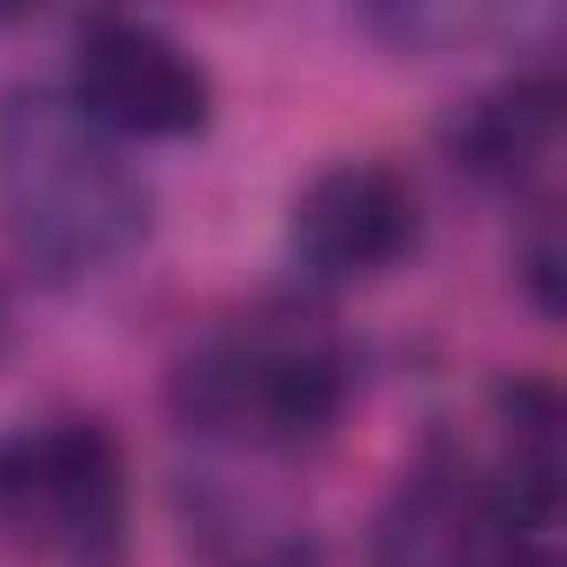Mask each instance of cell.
<instances>
[{
    "label": "cell",
    "instance_id": "1",
    "mask_svg": "<svg viewBox=\"0 0 567 567\" xmlns=\"http://www.w3.org/2000/svg\"><path fill=\"white\" fill-rule=\"evenodd\" d=\"M0 214L41 280H94L154 234V187L68 87L0 94Z\"/></svg>",
    "mask_w": 567,
    "mask_h": 567
},
{
    "label": "cell",
    "instance_id": "2",
    "mask_svg": "<svg viewBox=\"0 0 567 567\" xmlns=\"http://www.w3.org/2000/svg\"><path fill=\"white\" fill-rule=\"evenodd\" d=\"M354 381V348L328 315L301 301H267L214 328L174 368V414L200 441H227L247 454H301L341 427Z\"/></svg>",
    "mask_w": 567,
    "mask_h": 567
},
{
    "label": "cell",
    "instance_id": "3",
    "mask_svg": "<svg viewBox=\"0 0 567 567\" xmlns=\"http://www.w3.org/2000/svg\"><path fill=\"white\" fill-rule=\"evenodd\" d=\"M0 534L34 560L107 567L127 540V454L114 427L54 414L0 434Z\"/></svg>",
    "mask_w": 567,
    "mask_h": 567
},
{
    "label": "cell",
    "instance_id": "4",
    "mask_svg": "<svg viewBox=\"0 0 567 567\" xmlns=\"http://www.w3.org/2000/svg\"><path fill=\"white\" fill-rule=\"evenodd\" d=\"M68 101L114 141H194L214 121V74L167 28L94 14L74 34Z\"/></svg>",
    "mask_w": 567,
    "mask_h": 567
},
{
    "label": "cell",
    "instance_id": "5",
    "mask_svg": "<svg viewBox=\"0 0 567 567\" xmlns=\"http://www.w3.org/2000/svg\"><path fill=\"white\" fill-rule=\"evenodd\" d=\"M534 554H554V540L527 534L494 474L447 447L401 474L368 540L374 567H520Z\"/></svg>",
    "mask_w": 567,
    "mask_h": 567
},
{
    "label": "cell",
    "instance_id": "6",
    "mask_svg": "<svg viewBox=\"0 0 567 567\" xmlns=\"http://www.w3.org/2000/svg\"><path fill=\"white\" fill-rule=\"evenodd\" d=\"M421 247V187L408 167L361 154L328 161L288 207V254L315 288H368Z\"/></svg>",
    "mask_w": 567,
    "mask_h": 567
},
{
    "label": "cell",
    "instance_id": "7",
    "mask_svg": "<svg viewBox=\"0 0 567 567\" xmlns=\"http://www.w3.org/2000/svg\"><path fill=\"white\" fill-rule=\"evenodd\" d=\"M441 147L467 181L520 194L560 147V87H554V74H520V81H501V87L461 101L441 121Z\"/></svg>",
    "mask_w": 567,
    "mask_h": 567
},
{
    "label": "cell",
    "instance_id": "8",
    "mask_svg": "<svg viewBox=\"0 0 567 567\" xmlns=\"http://www.w3.org/2000/svg\"><path fill=\"white\" fill-rule=\"evenodd\" d=\"M520 288H527V301H534L547 321L560 315V240H554V220H540L534 240L520 247Z\"/></svg>",
    "mask_w": 567,
    "mask_h": 567
},
{
    "label": "cell",
    "instance_id": "9",
    "mask_svg": "<svg viewBox=\"0 0 567 567\" xmlns=\"http://www.w3.org/2000/svg\"><path fill=\"white\" fill-rule=\"evenodd\" d=\"M520 567H560V560H554V554H534V560H520Z\"/></svg>",
    "mask_w": 567,
    "mask_h": 567
},
{
    "label": "cell",
    "instance_id": "10",
    "mask_svg": "<svg viewBox=\"0 0 567 567\" xmlns=\"http://www.w3.org/2000/svg\"><path fill=\"white\" fill-rule=\"evenodd\" d=\"M0 348H8V301H0Z\"/></svg>",
    "mask_w": 567,
    "mask_h": 567
}]
</instances>
